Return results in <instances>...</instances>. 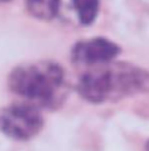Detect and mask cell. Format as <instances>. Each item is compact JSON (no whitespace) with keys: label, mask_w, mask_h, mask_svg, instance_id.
Returning <instances> with one entry per match:
<instances>
[{"label":"cell","mask_w":149,"mask_h":151,"mask_svg":"<svg viewBox=\"0 0 149 151\" xmlns=\"http://www.w3.org/2000/svg\"><path fill=\"white\" fill-rule=\"evenodd\" d=\"M79 94L92 103L121 99L149 91V72L127 63L92 66L77 84Z\"/></svg>","instance_id":"obj_1"},{"label":"cell","mask_w":149,"mask_h":151,"mask_svg":"<svg viewBox=\"0 0 149 151\" xmlns=\"http://www.w3.org/2000/svg\"><path fill=\"white\" fill-rule=\"evenodd\" d=\"M120 52L117 44L104 37L84 40L75 44L72 50V60L76 64L97 66L112 62Z\"/></svg>","instance_id":"obj_4"},{"label":"cell","mask_w":149,"mask_h":151,"mask_svg":"<svg viewBox=\"0 0 149 151\" xmlns=\"http://www.w3.org/2000/svg\"><path fill=\"white\" fill-rule=\"evenodd\" d=\"M44 120L37 106L15 103L6 107L0 116V127L7 137L16 140H28L41 131Z\"/></svg>","instance_id":"obj_3"},{"label":"cell","mask_w":149,"mask_h":151,"mask_svg":"<svg viewBox=\"0 0 149 151\" xmlns=\"http://www.w3.org/2000/svg\"><path fill=\"white\" fill-rule=\"evenodd\" d=\"M28 12L40 20H51L57 15L60 0H26Z\"/></svg>","instance_id":"obj_5"},{"label":"cell","mask_w":149,"mask_h":151,"mask_svg":"<svg viewBox=\"0 0 149 151\" xmlns=\"http://www.w3.org/2000/svg\"><path fill=\"white\" fill-rule=\"evenodd\" d=\"M0 1H8V0H0Z\"/></svg>","instance_id":"obj_8"},{"label":"cell","mask_w":149,"mask_h":151,"mask_svg":"<svg viewBox=\"0 0 149 151\" xmlns=\"http://www.w3.org/2000/svg\"><path fill=\"white\" fill-rule=\"evenodd\" d=\"M8 87L31 104L56 107L64 96V70L51 60L24 63L11 71Z\"/></svg>","instance_id":"obj_2"},{"label":"cell","mask_w":149,"mask_h":151,"mask_svg":"<svg viewBox=\"0 0 149 151\" xmlns=\"http://www.w3.org/2000/svg\"><path fill=\"white\" fill-rule=\"evenodd\" d=\"M73 8L79 16L80 23L83 26H89L93 23L98 14L100 1L98 0H71Z\"/></svg>","instance_id":"obj_6"},{"label":"cell","mask_w":149,"mask_h":151,"mask_svg":"<svg viewBox=\"0 0 149 151\" xmlns=\"http://www.w3.org/2000/svg\"><path fill=\"white\" fill-rule=\"evenodd\" d=\"M146 151H149V142L146 143Z\"/></svg>","instance_id":"obj_7"}]
</instances>
